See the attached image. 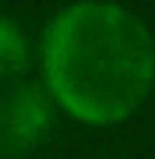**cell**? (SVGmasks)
Wrapping results in <instances>:
<instances>
[{
	"mask_svg": "<svg viewBox=\"0 0 155 159\" xmlns=\"http://www.w3.org/2000/svg\"><path fill=\"white\" fill-rule=\"evenodd\" d=\"M50 89L81 120L109 124L144 99L155 78V39L120 4H71L42 39Z\"/></svg>",
	"mask_w": 155,
	"mask_h": 159,
	"instance_id": "6da1fadb",
	"label": "cell"
},
{
	"mask_svg": "<svg viewBox=\"0 0 155 159\" xmlns=\"http://www.w3.org/2000/svg\"><path fill=\"white\" fill-rule=\"evenodd\" d=\"M53 110L42 85H18L0 96V156H21L42 142Z\"/></svg>",
	"mask_w": 155,
	"mask_h": 159,
	"instance_id": "7a4b0ae2",
	"label": "cell"
},
{
	"mask_svg": "<svg viewBox=\"0 0 155 159\" xmlns=\"http://www.w3.org/2000/svg\"><path fill=\"white\" fill-rule=\"evenodd\" d=\"M28 64V43H25L21 29L7 18H0V78L18 74Z\"/></svg>",
	"mask_w": 155,
	"mask_h": 159,
	"instance_id": "3957f363",
	"label": "cell"
}]
</instances>
